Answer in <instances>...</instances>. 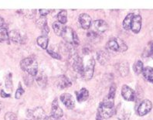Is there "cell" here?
I'll use <instances>...</instances> for the list:
<instances>
[{
  "label": "cell",
  "instance_id": "603a6c76",
  "mask_svg": "<svg viewBox=\"0 0 153 120\" xmlns=\"http://www.w3.org/2000/svg\"><path fill=\"white\" fill-rule=\"evenodd\" d=\"M58 22H60L62 24H65L67 22V10H61L57 14Z\"/></svg>",
  "mask_w": 153,
  "mask_h": 120
},
{
  "label": "cell",
  "instance_id": "8d00e7d4",
  "mask_svg": "<svg viewBox=\"0 0 153 120\" xmlns=\"http://www.w3.org/2000/svg\"><path fill=\"white\" fill-rule=\"evenodd\" d=\"M149 56L151 57L153 59V42H152V43L151 47H150V50H149Z\"/></svg>",
  "mask_w": 153,
  "mask_h": 120
},
{
  "label": "cell",
  "instance_id": "d6a6232c",
  "mask_svg": "<svg viewBox=\"0 0 153 120\" xmlns=\"http://www.w3.org/2000/svg\"><path fill=\"white\" fill-rule=\"evenodd\" d=\"M47 53H48L49 54L51 55L52 57H53V58L57 59V60H60V59H61V56H60L59 54H57V53L54 52V51H51V50H47Z\"/></svg>",
  "mask_w": 153,
  "mask_h": 120
},
{
  "label": "cell",
  "instance_id": "3957f363",
  "mask_svg": "<svg viewBox=\"0 0 153 120\" xmlns=\"http://www.w3.org/2000/svg\"><path fill=\"white\" fill-rule=\"evenodd\" d=\"M26 116L32 120H46L47 119L44 110L41 107L36 108L33 110H28Z\"/></svg>",
  "mask_w": 153,
  "mask_h": 120
},
{
  "label": "cell",
  "instance_id": "4dcf8cb0",
  "mask_svg": "<svg viewBox=\"0 0 153 120\" xmlns=\"http://www.w3.org/2000/svg\"><path fill=\"white\" fill-rule=\"evenodd\" d=\"M5 120H17V116L14 113L9 112L5 115Z\"/></svg>",
  "mask_w": 153,
  "mask_h": 120
},
{
  "label": "cell",
  "instance_id": "83f0119b",
  "mask_svg": "<svg viewBox=\"0 0 153 120\" xmlns=\"http://www.w3.org/2000/svg\"><path fill=\"white\" fill-rule=\"evenodd\" d=\"M6 87L8 90L11 92L13 90V81H12V74L10 73L6 78Z\"/></svg>",
  "mask_w": 153,
  "mask_h": 120
},
{
  "label": "cell",
  "instance_id": "d6986e66",
  "mask_svg": "<svg viewBox=\"0 0 153 120\" xmlns=\"http://www.w3.org/2000/svg\"><path fill=\"white\" fill-rule=\"evenodd\" d=\"M134 13H129L126 16L125 18L122 23V26L125 30H131V22H132V19L134 17Z\"/></svg>",
  "mask_w": 153,
  "mask_h": 120
},
{
  "label": "cell",
  "instance_id": "7c38bea8",
  "mask_svg": "<svg viewBox=\"0 0 153 120\" xmlns=\"http://www.w3.org/2000/svg\"><path fill=\"white\" fill-rule=\"evenodd\" d=\"M72 85V82L70 81V79L65 75H61L58 78L57 80V86L60 89H64V88H69Z\"/></svg>",
  "mask_w": 153,
  "mask_h": 120
},
{
  "label": "cell",
  "instance_id": "30bf717a",
  "mask_svg": "<svg viewBox=\"0 0 153 120\" xmlns=\"http://www.w3.org/2000/svg\"><path fill=\"white\" fill-rule=\"evenodd\" d=\"M79 22L83 29L88 30L91 26V17L86 13H82L79 16Z\"/></svg>",
  "mask_w": 153,
  "mask_h": 120
},
{
  "label": "cell",
  "instance_id": "8992f818",
  "mask_svg": "<svg viewBox=\"0 0 153 120\" xmlns=\"http://www.w3.org/2000/svg\"><path fill=\"white\" fill-rule=\"evenodd\" d=\"M93 29V32L96 33V34H103L108 29V25L105 20L98 19V20L94 21Z\"/></svg>",
  "mask_w": 153,
  "mask_h": 120
},
{
  "label": "cell",
  "instance_id": "9a60e30c",
  "mask_svg": "<svg viewBox=\"0 0 153 120\" xmlns=\"http://www.w3.org/2000/svg\"><path fill=\"white\" fill-rule=\"evenodd\" d=\"M76 100L79 102H83L85 101L89 97V92L87 90L86 88H81L79 92H76Z\"/></svg>",
  "mask_w": 153,
  "mask_h": 120
},
{
  "label": "cell",
  "instance_id": "5bb4252c",
  "mask_svg": "<svg viewBox=\"0 0 153 120\" xmlns=\"http://www.w3.org/2000/svg\"><path fill=\"white\" fill-rule=\"evenodd\" d=\"M52 26L53 30L54 31L55 34L60 37L63 36V34L65 32L66 28H67V26H66L65 25L62 24V23H60V22H58V21L54 22V23H53Z\"/></svg>",
  "mask_w": 153,
  "mask_h": 120
},
{
  "label": "cell",
  "instance_id": "f35d334b",
  "mask_svg": "<svg viewBox=\"0 0 153 120\" xmlns=\"http://www.w3.org/2000/svg\"><path fill=\"white\" fill-rule=\"evenodd\" d=\"M96 120H102V118H101L100 116H99L98 114L97 115V119H96Z\"/></svg>",
  "mask_w": 153,
  "mask_h": 120
},
{
  "label": "cell",
  "instance_id": "e575fe53",
  "mask_svg": "<svg viewBox=\"0 0 153 120\" xmlns=\"http://www.w3.org/2000/svg\"><path fill=\"white\" fill-rule=\"evenodd\" d=\"M42 30V34H43V36H47V34H49V32H50V28H49V26H45L44 27H43V29H41Z\"/></svg>",
  "mask_w": 153,
  "mask_h": 120
},
{
  "label": "cell",
  "instance_id": "e0dca14e",
  "mask_svg": "<svg viewBox=\"0 0 153 120\" xmlns=\"http://www.w3.org/2000/svg\"><path fill=\"white\" fill-rule=\"evenodd\" d=\"M36 81L37 82V84H39V86L42 87V88H44V87L47 86V75H45L43 72H40L39 74L36 75Z\"/></svg>",
  "mask_w": 153,
  "mask_h": 120
},
{
  "label": "cell",
  "instance_id": "2e32d148",
  "mask_svg": "<svg viewBox=\"0 0 153 120\" xmlns=\"http://www.w3.org/2000/svg\"><path fill=\"white\" fill-rule=\"evenodd\" d=\"M142 75L146 81L153 84V68H151V67L145 68L142 72Z\"/></svg>",
  "mask_w": 153,
  "mask_h": 120
},
{
  "label": "cell",
  "instance_id": "4316f807",
  "mask_svg": "<svg viewBox=\"0 0 153 120\" xmlns=\"http://www.w3.org/2000/svg\"><path fill=\"white\" fill-rule=\"evenodd\" d=\"M20 12H22L21 13L29 19H33L36 15L35 10H20Z\"/></svg>",
  "mask_w": 153,
  "mask_h": 120
},
{
  "label": "cell",
  "instance_id": "277c9868",
  "mask_svg": "<svg viewBox=\"0 0 153 120\" xmlns=\"http://www.w3.org/2000/svg\"><path fill=\"white\" fill-rule=\"evenodd\" d=\"M94 67H95V60L91 59L88 61V65L84 68V72L81 74V77L84 81H88L91 79L94 75Z\"/></svg>",
  "mask_w": 153,
  "mask_h": 120
},
{
  "label": "cell",
  "instance_id": "4fadbf2b",
  "mask_svg": "<svg viewBox=\"0 0 153 120\" xmlns=\"http://www.w3.org/2000/svg\"><path fill=\"white\" fill-rule=\"evenodd\" d=\"M73 68L76 73L80 74V75H81L82 72H84V63H83V60L80 57H75L73 63Z\"/></svg>",
  "mask_w": 153,
  "mask_h": 120
},
{
  "label": "cell",
  "instance_id": "ffe728a7",
  "mask_svg": "<svg viewBox=\"0 0 153 120\" xmlns=\"http://www.w3.org/2000/svg\"><path fill=\"white\" fill-rule=\"evenodd\" d=\"M97 59L101 64H106L109 60V55L105 51H99L97 53Z\"/></svg>",
  "mask_w": 153,
  "mask_h": 120
},
{
  "label": "cell",
  "instance_id": "d4e9b609",
  "mask_svg": "<svg viewBox=\"0 0 153 120\" xmlns=\"http://www.w3.org/2000/svg\"><path fill=\"white\" fill-rule=\"evenodd\" d=\"M143 63H142L141 60L136 61V63H135L134 65V72H135V74H137V75H140V74H142V72H143Z\"/></svg>",
  "mask_w": 153,
  "mask_h": 120
},
{
  "label": "cell",
  "instance_id": "74e56055",
  "mask_svg": "<svg viewBox=\"0 0 153 120\" xmlns=\"http://www.w3.org/2000/svg\"><path fill=\"white\" fill-rule=\"evenodd\" d=\"M3 24H4V19H2V17H0V28L3 26Z\"/></svg>",
  "mask_w": 153,
  "mask_h": 120
},
{
  "label": "cell",
  "instance_id": "44dd1931",
  "mask_svg": "<svg viewBox=\"0 0 153 120\" xmlns=\"http://www.w3.org/2000/svg\"><path fill=\"white\" fill-rule=\"evenodd\" d=\"M37 44L41 47V48L46 49L47 48V46H48L49 43V38L47 37V36H40L37 38Z\"/></svg>",
  "mask_w": 153,
  "mask_h": 120
},
{
  "label": "cell",
  "instance_id": "ba28073f",
  "mask_svg": "<svg viewBox=\"0 0 153 120\" xmlns=\"http://www.w3.org/2000/svg\"><path fill=\"white\" fill-rule=\"evenodd\" d=\"M60 100L68 109H73L75 106L74 98L68 93H64L60 95Z\"/></svg>",
  "mask_w": 153,
  "mask_h": 120
},
{
  "label": "cell",
  "instance_id": "d590c367",
  "mask_svg": "<svg viewBox=\"0 0 153 120\" xmlns=\"http://www.w3.org/2000/svg\"><path fill=\"white\" fill-rule=\"evenodd\" d=\"M0 95H1V97H2V98H10V94L6 93V92H4L3 90L1 91V92H0Z\"/></svg>",
  "mask_w": 153,
  "mask_h": 120
},
{
  "label": "cell",
  "instance_id": "1f68e13d",
  "mask_svg": "<svg viewBox=\"0 0 153 120\" xmlns=\"http://www.w3.org/2000/svg\"><path fill=\"white\" fill-rule=\"evenodd\" d=\"M23 93H24L23 88H22L21 86H19L15 93V98H16V99H19V98H21V96L23 95Z\"/></svg>",
  "mask_w": 153,
  "mask_h": 120
},
{
  "label": "cell",
  "instance_id": "f1b7e54d",
  "mask_svg": "<svg viewBox=\"0 0 153 120\" xmlns=\"http://www.w3.org/2000/svg\"><path fill=\"white\" fill-rule=\"evenodd\" d=\"M115 92H116V84H112L111 86L110 87V89H109V93L107 97H108L109 98H112V99H114V96H115Z\"/></svg>",
  "mask_w": 153,
  "mask_h": 120
},
{
  "label": "cell",
  "instance_id": "f546056e",
  "mask_svg": "<svg viewBox=\"0 0 153 120\" xmlns=\"http://www.w3.org/2000/svg\"><path fill=\"white\" fill-rule=\"evenodd\" d=\"M118 45H119V50L118 51L120 52H124V51H126L128 50V46L126 45V43L122 40L118 39Z\"/></svg>",
  "mask_w": 153,
  "mask_h": 120
},
{
  "label": "cell",
  "instance_id": "836d02e7",
  "mask_svg": "<svg viewBox=\"0 0 153 120\" xmlns=\"http://www.w3.org/2000/svg\"><path fill=\"white\" fill-rule=\"evenodd\" d=\"M39 14H40L42 16H46L51 13L52 10H39Z\"/></svg>",
  "mask_w": 153,
  "mask_h": 120
},
{
  "label": "cell",
  "instance_id": "ac0fdd59",
  "mask_svg": "<svg viewBox=\"0 0 153 120\" xmlns=\"http://www.w3.org/2000/svg\"><path fill=\"white\" fill-rule=\"evenodd\" d=\"M9 37L10 40L14 43H21L22 42V36L18 30H11L9 33Z\"/></svg>",
  "mask_w": 153,
  "mask_h": 120
},
{
  "label": "cell",
  "instance_id": "7402d4cb",
  "mask_svg": "<svg viewBox=\"0 0 153 120\" xmlns=\"http://www.w3.org/2000/svg\"><path fill=\"white\" fill-rule=\"evenodd\" d=\"M107 47L111 51H118L119 50V45H118V39H113L109 40L108 44H107Z\"/></svg>",
  "mask_w": 153,
  "mask_h": 120
},
{
  "label": "cell",
  "instance_id": "ab89813d",
  "mask_svg": "<svg viewBox=\"0 0 153 120\" xmlns=\"http://www.w3.org/2000/svg\"><path fill=\"white\" fill-rule=\"evenodd\" d=\"M2 108H3V105H2V102H0V112H1V110H2Z\"/></svg>",
  "mask_w": 153,
  "mask_h": 120
},
{
  "label": "cell",
  "instance_id": "52a82bcc",
  "mask_svg": "<svg viewBox=\"0 0 153 120\" xmlns=\"http://www.w3.org/2000/svg\"><path fill=\"white\" fill-rule=\"evenodd\" d=\"M51 116L56 120H59V119L61 118L64 116V112L61 108L59 106L57 99H55L52 102V107H51Z\"/></svg>",
  "mask_w": 153,
  "mask_h": 120
},
{
  "label": "cell",
  "instance_id": "8fae6325",
  "mask_svg": "<svg viewBox=\"0 0 153 120\" xmlns=\"http://www.w3.org/2000/svg\"><path fill=\"white\" fill-rule=\"evenodd\" d=\"M142 28V17L139 15H134L131 22V30L134 34H138Z\"/></svg>",
  "mask_w": 153,
  "mask_h": 120
},
{
  "label": "cell",
  "instance_id": "5b68a950",
  "mask_svg": "<svg viewBox=\"0 0 153 120\" xmlns=\"http://www.w3.org/2000/svg\"><path fill=\"white\" fill-rule=\"evenodd\" d=\"M152 109V101L148 99H145L140 103L137 112H138V114L140 116H144L147 115L149 112H151Z\"/></svg>",
  "mask_w": 153,
  "mask_h": 120
},
{
  "label": "cell",
  "instance_id": "6da1fadb",
  "mask_svg": "<svg viewBox=\"0 0 153 120\" xmlns=\"http://www.w3.org/2000/svg\"><path fill=\"white\" fill-rule=\"evenodd\" d=\"M114 99L107 97L102 102L100 103L97 114L102 119H109L114 113Z\"/></svg>",
  "mask_w": 153,
  "mask_h": 120
},
{
  "label": "cell",
  "instance_id": "cb8c5ba5",
  "mask_svg": "<svg viewBox=\"0 0 153 120\" xmlns=\"http://www.w3.org/2000/svg\"><path fill=\"white\" fill-rule=\"evenodd\" d=\"M8 40H10V37H9V32L7 29L1 28L0 29V42L6 41Z\"/></svg>",
  "mask_w": 153,
  "mask_h": 120
},
{
  "label": "cell",
  "instance_id": "7a4b0ae2",
  "mask_svg": "<svg viewBox=\"0 0 153 120\" xmlns=\"http://www.w3.org/2000/svg\"><path fill=\"white\" fill-rule=\"evenodd\" d=\"M20 67L22 71L26 72L30 76L35 77L38 74V64L33 57H27L20 62Z\"/></svg>",
  "mask_w": 153,
  "mask_h": 120
},
{
  "label": "cell",
  "instance_id": "484cf974",
  "mask_svg": "<svg viewBox=\"0 0 153 120\" xmlns=\"http://www.w3.org/2000/svg\"><path fill=\"white\" fill-rule=\"evenodd\" d=\"M36 26L40 29H43L45 26L47 25V20L46 16H40L39 19H37V20L36 21Z\"/></svg>",
  "mask_w": 153,
  "mask_h": 120
},
{
  "label": "cell",
  "instance_id": "9c48e42d",
  "mask_svg": "<svg viewBox=\"0 0 153 120\" xmlns=\"http://www.w3.org/2000/svg\"><path fill=\"white\" fill-rule=\"evenodd\" d=\"M121 95L123 96L126 101H132L134 100V96H135V93H134V90H132L130 87L128 85H123L121 88Z\"/></svg>",
  "mask_w": 153,
  "mask_h": 120
}]
</instances>
